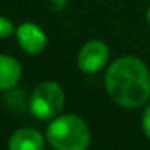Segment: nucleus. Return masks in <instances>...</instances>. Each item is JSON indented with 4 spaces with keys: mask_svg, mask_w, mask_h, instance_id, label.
I'll return each mask as SVG.
<instances>
[{
    "mask_svg": "<svg viewBox=\"0 0 150 150\" xmlns=\"http://www.w3.org/2000/svg\"><path fill=\"white\" fill-rule=\"evenodd\" d=\"M15 33V28H13V23L7 18L0 16V39H4V37H8Z\"/></svg>",
    "mask_w": 150,
    "mask_h": 150,
    "instance_id": "obj_9",
    "label": "nucleus"
},
{
    "mask_svg": "<svg viewBox=\"0 0 150 150\" xmlns=\"http://www.w3.org/2000/svg\"><path fill=\"white\" fill-rule=\"evenodd\" d=\"M47 140L55 150H87L91 132L84 120L76 115H63L50 121Z\"/></svg>",
    "mask_w": 150,
    "mask_h": 150,
    "instance_id": "obj_2",
    "label": "nucleus"
},
{
    "mask_svg": "<svg viewBox=\"0 0 150 150\" xmlns=\"http://www.w3.org/2000/svg\"><path fill=\"white\" fill-rule=\"evenodd\" d=\"M142 129L144 134L150 139V105H147L142 113Z\"/></svg>",
    "mask_w": 150,
    "mask_h": 150,
    "instance_id": "obj_10",
    "label": "nucleus"
},
{
    "mask_svg": "<svg viewBox=\"0 0 150 150\" xmlns=\"http://www.w3.org/2000/svg\"><path fill=\"white\" fill-rule=\"evenodd\" d=\"M65 105L63 89L57 82H40L29 97V110L37 120H53Z\"/></svg>",
    "mask_w": 150,
    "mask_h": 150,
    "instance_id": "obj_3",
    "label": "nucleus"
},
{
    "mask_svg": "<svg viewBox=\"0 0 150 150\" xmlns=\"http://www.w3.org/2000/svg\"><path fill=\"white\" fill-rule=\"evenodd\" d=\"M105 87L110 98L120 107H140L150 97V73L139 58L121 57L107 69Z\"/></svg>",
    "mask_w": 150,
    "mask_h": 150,
    "instance_id": "obj_1",
    "label": "nucleus"
},
{
    "mask_svg": "<svg viewBox=\"0 0 150 150\" xmlns=\"http://www.w3.org/2000/svg\"><path fill=\"white\" fill-rule=\"evenodd\" d=\"M147 21L150 23V7H149V10H147Z\"/></svg>",
    "mask_w": 150,
    "mask_h": 150,
    "instance_id": "obj_11",
    "label": "nucleus"
},
{
    "mask_svg": "<svg viewBox=\"0 0 150 150\" xmlns=\"http://www.w3.org/2000/svg\"><path fill=\"white\" fill-rule=\"evenodd\" d=\"M21 78V65L15 58L0 53V91L13 89Z\"/></svg>",
    "mask_w": 150,
    "mask_h": 150,
    "instance_id": "obj_7",
    "label": "nucleus"
},
{
    "mask_svg": "<svg viewBox=\"0 0 150 150\" xmlns=\"http://www.w3.org/2000/svg\"><path fill=\"white\" fill-rule=\"evenodd\" d=\"M110 52L108 47L102 40H89L86 45H82L81 52L78 55V66L82 73H97L107 65Z\"/></svg>",
    "mask_w": 150,
    "mask_h": 150,
    "instance_id": "obj_4",
    "label": "nucleus"
},
{
    "mask_svg": "<svg viewBox=\"0 0 150 150\" xmlns=\"http://www.w3.org/2000/svg\"><path fill=\"white\" fill-rule=\"evenodd\" d=\"M16 39L20 47L29 55L40 53L47 45V36L37 24L24 23L16 29Z\"/></svg>",
    "mask_w": 150,
    "mask_h": 150,
    "instance_id": "obj_5",
    "label": "nucleus"
},
{
    "mask_svg": "<svg viewBox=\"0 0 150 150\" xmlns=\"http://www.w3.org/2000/svg\"><path fill=\"white\" fill-rule=\"evenodd\" d=\"M26 92L24 91H20V89H16V91H11V89H8L7 94L4 95L5 102H7V105L11 108V110L15 111H24L26 110V107H29V100L26 98Z\"/></svg>",
    "mask_w": 150,
    "mask_h": 150,
    "instance_id": "obj_8",
    "label": "nucleus"
},
{
    "mask_svg": "<svg viewBox=\"0 0 150 150\" xmlns=\"http://www.w3.org/2000/svg\"><path fill=\"white\" fill-rule=\"evenodd\" d=\"M44 136L33 127H21L16 129L8 139L10 150H42L44 149Z\"/></svg>",
    "mask_w": 150,
    "mask_h": 150,
    "instance_id": "obj_6",
    "label": "nucleus"
}]
</instances>
